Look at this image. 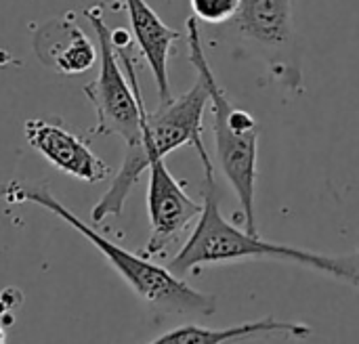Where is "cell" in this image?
Here are the masks:
<instances>
[{"label": "cell", "instance_id": "obj_11", "mask_svg": "<svg viewBox=\"0 0 359 344\" xmlns=\"http://www.w3.org/2000/svg\"><path fill=\"white\" fill-rule=\"evenodd\" d=\"M34 46L40 61L59 74H82L90 69L99 57V50L72 15L44 25Z\"/></svg>", "mask_w": 359, "mask_h": 344}, {"label": "cell", "instance_id": "obj_4", "mask_svg": "<svg viewBox=\"0 0 359 344\" xmlns=\"http://www.w3.org/2000/svg\"><path fill=\"white\" fill-rule=\"evenodd\" d=\"M187 44L189 61L208 86V103L212 109V130L219 166L225 179L229 181L233 193L238 195L244 216V229L248 233H259L255 204L259 177V124L250 111L233 105L223 86L219 84L206 59L198 19L194 15L187 19Z\"/></svg>", "mask_w": 359, "mask_h": 344}, {"label": "cell", "instance_id": "obj_3", "mask_svg": "<svg viewBox=\"0 0 359 344\" xmlns=\"http://www.w3.org/2000/svg\"><path fill=\"white\" fill-rule=\"evenodd\" d=\"M208 99V86L204 78L198 76L196 84L187 92L166 103H160V109L154 113L147 111L145 101L141 103L139 137L135 143L126 145V156L118 174L114 177L109 189L93 206L90 219L95 225L103 223L107 216H122L133 187L139 183L141 174L149 168L154 160L166 158L170 151L183 145H194L202 164H212L204 145L202 126Z\"/></svg>", "mask_w": 359, "mask_h": 344}, {"label": "cell", "instance_id": "obj_1", "mask_svg": "<svg viewBox=\"0 0 359 344\" xmlns=\"http://www.w3.org/2000/svg\"><path fill=\"white\" fill-rule=\"evenodd\" d=\"M240 261H276L305 267L328 275L341 284L359 290V248L349 254H324L286 244L263 240L259 233H248L231 225L219 208V191L215 166H204V204L196 227L183 248L168 263V271L183 277L198 273L208 265H225Z\"/></svg>", "mask_w": 359, "mask_h": 344}, {"label": "cell", "instance_id": "obj_5", "mask_svg": "<svg viewBox=\"0 0 359 344\" xmlns=\"http://www.w3.org/2000/svg\"><path fill=\"white\" fill-rule=\"evenodd\" d=\"M86 19L99 40V74L84 86V95L90 99L97 116L93 132L101 137L118 135L130 145L139 137L143 103V92L128 50L133 36L126 29H111L103 21L99 6L88 8Z\"/></svg>", "mask_w": 359, "mask_h": 344}, {"label": "cell", "instance_id": "obj_8", "mask_svg": "<svg viewBox=\"0 0 359 344\" xmlns=\"http://www.w3.org/2000/svg\"><path fill=\"white\" fill-rule=\"evenodd\" d=\"M25 141L59 172L69 174L82 183L95 185L109 179L111 168L93 153L88 143L69 132L63 124L34 118L25 122Z\"/></svg>", "mask_w": 359, "mask_h": 344}, {"label": "cell", "instance_id": "obj_6", "mask_svg": "<svg viewBox=\"0 0 359 344\" xmlns=\"http://www.w3.org/2000/svg\"><path fill=\"white\" fill-rule=\"evenodd\" d=\"M231 21L246 40L269 57L271 69L284 86H301V69L292 61V0H242Z\"/></svg>", "mask_w": 359, "mask_h": 344}, {"label": "cell", "instance_id": "obj_2", "mask_svg": "<svg viewBox=\"0 0 359 344\" xmlns=\"http://www.w3.org/2000/svg\"><path fill=\"white\" fill-rule=\"evenodd\" d=\"M0 200L8 204L32 202L50 214L59 216L63 223L74 227L82 238H86L111 265V269L128 284V288L156 313H175V315H212L217 311V296L200 292L185 284L183 277L168 271V267H160L145 259L143 254H135L103 238L90 225H86L80 216H76L65 204H61L46 187L34 183H2Z\"/></svg>", "mask_w": 359, "mask_h": 344}, {"label": "cell", "instance_id": "obj_10", "mask_svg": "<svg viewBox=\"0 0 359 344\" xmlns=\"http://www.w3.org/2000/svg\"><path fill=\"white\" fill-rule=\"evenodd\" d=\"M311 334H313V330L307 324L286 322V319L267 315L257 322H246V324H238V326L221 328V330L204 328L198 324H185V326H179L147 344H236L246 343V340H259V338H273V336L307 340Z\"/></svg>", "mask_w": 359, "mask_h": 344}, {"label": "cell", "instance_id": "obj_13", "mask_svg": "<svg viewBox=\"0 0 359 344\" xmlns=\"http://www.w3.org/2000/svg\"><path fill=\"white\" fill-rule=\"evenodd\" d=\"M23 303V296L15 288H6L0 294V317H13V311L19 309Z\"/></svg>", "mask_w": 359, "mask_h": 344}, {"label": "cell", "instance_id": "obj_14", "mask_svg": "<svg viewBox=\"0 0 359 344\" xmlns=\"http://www.w3.org/2000/svg\"><path fill=\"white\" fill-rule=\"evenodd\" d=\"M0 344H6V332H4V326L0 324Z\"/></svg>", "mask_w": 359, "mask_h": 344}, {"label": "cell", "instance_id": "obj_12", "mask_svg": "<svg viewBox=\"0 0 359 344\" xmlns=\"http://www.w3.org/2000/svg\"><path fill=\"white\" fill-rule=\"evenodd\" d=\"M242 0H189L191 15L198 21L206 23H225L231 21L240 8Z\"/></svg>", "mask_w": 359, "mask_h": 344}, {"label": "cell", "instance_id": "obj_7", "mask_svg": "<svg viewBox=\"0 0 359 344\" xmlns=\"http://www.w3.org/2000/svg\"><path fill=\"white\" fill-rule=\"evenodd\" d=\"M147 185V216H149V240L141 254L145 259H162L164 252L181 238V233L198 221L202 204L187 195L183 185L170 174L164 158L149 164Z\"/></svg>", "mask_w": 359, "mask_h": 344}, {"label": "cell", "instance_id": "obj_9", "mask_svg": "<svg viewBox=\"0 0 359 344\" xmlns=\"http://www.w3.org/2000/svg\"><path fill=\"white\" fill-rule=\"evenodd\" d=\"M122 2L128 13L130 36L137 42L139 50L143 53L154 74L160 103H166L172 99L170 80H168V57L172 44L181 40V32L168 27L145 0H122Z\"/></svg>", "mask_w": 359, "mask_h": 344}]
</instances>
